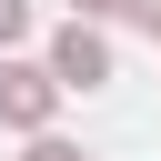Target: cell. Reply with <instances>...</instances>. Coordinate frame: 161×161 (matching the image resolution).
<instances>
[{"label": "cell", "instance_id": "cell-1", "mask_svg": "<svg viewBox=\"0 0 161 161\" xmlns=\"http://www.w3.org/2000/svg\"><path fill=\"white\" fill-rule=\"evenodd\" d=\"M50 111H60V80H50L40 60H10V50H0V131L30 141V131H50Z\"/></svg>", "mask_w": 161, "mask_h": 161}, {"label": "cell", "instance_id": "cell-2", "mask_svg": "<svg viewBox=\"0 0 161 161\" xmlns=\"http://www.w3.org/2000/svg\"><path fill=\"white\" fill-rule=\"evenodd\" d=\"M40 70H50L60 91H101V80H111V40H101V20H60Z\"/></svg>", "mask_w": 161, "mask_h": 161}, {"label": "cell", "instance_id": "cell-3", "mask_svg": "<svg viewBox=\"0 0 161 161\" xmlns=\"http://www.w3.org/2000/svg\"><path fill=\"white\" fill-rule=\"evenodd\" d=\"M20 161H91V151H80V141H60V131H30V151H20Z\"/></svg>", "mask_w": 161, "mask_h": 161}, {"label": "cell", "instance_id": "cell-4", "mask_svg": "<svg viewBox=\"0 0 161 161\" xmlns=\"http://www.w3.org/2000/svg\"><path fill=\"white\" fill-rule=\"evenodd\" d=\"M10 40H30V0H0V50Z\"/></svg>", "mask_w": 161, "mask_h": 161}, {"label": "cell", "instance_id": "cell-5", "mask_svg": "<svg viewBox=\"0 0 161 161\" xmlns=\"http://www.w3.org/2000/svg\"><path fill=\"white\" fill-rule=\"evenodd\" d=\"M70 20H121V0H70Z\"/></svg>", "mask_w": 161, "mask_h": 161}, {"label": "cell", "instance_id": "cell-6", "mask_svg": "<svg viewBox=\"0 0 161 161\" xmlns=\"http://www.w3.org/2000/svg\"><path fill=\"white\" fill-rule=\"evenodd\" d=\"M121 10H131V20H141V30L161 40V0H121Z\"/></svg>", "mask_w": 161, "mask_h": 161}]
</instances>
